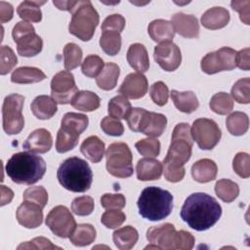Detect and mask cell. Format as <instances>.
Wrapping results in <instances>:
<instances>
[{
  "instance_id": "1",
  "label": "cell",
  "mask_w": 250,
  "mask_h": 250,
  "mask_svg": "<svg viewBox=\"0 0 250 250\" xmlns=\"http://www.w3.org/2000/svg\"><path fill=\"white\" fill-rule=\"evenodd\" d=\"M193 139L188 123H179L173 130L172 142L163 160V174L171 183H178L185 177V163L191 156Z\"/></svg>"
},
{
  "instance_id": "2",
  "label": "cell",
  "mask_w": 250,
  "mask_h": 250,
  "mask_svg": "<svg viewBox=\"0 0 250 250\" xmlns=\"http://www.w3.org/2000/svg\"><path fill=\"white\" fill-rule=\"evenodd\" d=\"M222 207L211 195L194 192L187 197L182 209L181 218L191 229L202 231L213 227L221 218Z\"/></svg>"
},
{
  "instance_id": "3",
  "label": "cell",
  "mask_w": 250,
  "mask_h": 250,
  "mask_svg": "<svg viewBox=\"0 0 250 250\" xmlns=\"http://www.w3.org/2000/svg\"><path fill=\"white\" fill-rule=\"evenodd\" d=\"M45 172L44 159L29 151L14 153L6 164L8 177L19 185H33L43 178Z\"/></svg>"
},
{
  "instance_id": "4",
  "label": "cell",
  "mask_w": 250,
  "mask_h": 250,
  "mask_svg": "<svg viewBox=\"0 0 250 250\" xmlns=\"http://www.w3.org/2000/svg\"><path fill=\"white\" fill-rule=\"evenodd\" d=\"M57 178L60 185L65 189L73 192H85L91 188L93 172L85 160L72 156L60 165Z\"/></svg>"
},
{
  "instance_id": "5",
  "label": "cell",
  "mask_w": 250,
  "mask_h": 250,
  "mask_svg": "<svg viewBox=\"0 0 250 250\" xmlns=\"http://www.w3.org/2000/svg\"><path fill=\"white\" fill-rule=\"evenodd\" d=\"M140 215L149 221H160L168 217L173 209V195L158 187L143 189L137 202Z\"/></svg>"
},
{
  "instance_id": "6",
  "label": "cell",
  "mask_w": 250,
  "mask_h": 250,
  "mask_svg": "<svg viewBox=\"0 0 250 250\" xmlns=\"http://www.w3.org/2000/svg\"><path fill=\"white\" fill-rule=\"evenodd\" d=\"M68 25L69 33L82 41H89L99 24L100 17L97 10L89 0H79L75 10L71 13Z\"/></svg>"
},
{
  "instance_id": "7",
  "label": "cell",
  "mask_w": 250,
  "mask_h": 250,
  "mask_svg": "<svg viewBox=\"0 0 250 250\" xmlns=\"http://www.w3.org/2000/svg\"><path fill=\"white\" fill-rule=\"evenodd\" d=\"M126 120L132 131L141 132L150 138L161 136L167 125L164 114L147 111L142 107H133Z\"/></svg>"
},
{
  "instance_id": "8",
  "label": "cell",
  "mask_w": 250,
  "mask_h": 250,
  "mask_svg": "<svg viewBox=\"0 0 250 250\" xmlns=\"http://www.w3.org/2000/svg\"><path fill=\"white\" fill-rule=\"evenodd\" d=\"M106 170L116 178H129L133 175V156L125 143H112L105 152Z\"/></svg>"
},
{
  "instance_id": "9",
  "label": "cell",
  "mask_w": 250,
  "mask_h": 250,
  "mask_svg": "<svg viewBox=\"0 0 250 250\" xmlns=\"http://www.w3.org/2000/svg\"><path fill=\"white\" fill-rule=\"evenodd\" d=\"M12 37L17 44L19 55L22 57H34L42 51L43 41L28 21H19L12 30Z\"/></svg>"
},
{
  "instance_id": "10",
  "label": "cell",
  "mask_w": 250,
  "mask_h": 250,
  "mask_svg": "<svg viewBox=\"0 0 250 250\" xmlns=\"http://www.w3.org/2000/svg\"><path fill=\"white\" fill-rule=\"evenodd\" d=\"M24 97L19 94L8 95L3 102L2 119L3 129L8 135H17L24 127V118L21 114Z\"/></svg>"
},
{
  "instance_id": "11",
  "label": "cell",
  "mask_w": 250,
  "mask_h": 250,
  "mask_svg": "<svg viewBox=\"0 0 250 250\" xmlns=\"http://www.w3.org/2000/svg\"><path fill=\"white\" fill-rule=\"evenodd\" d=\"M236 51L229 47H222L206 54L201 60V69L207 74L231 70L236 67Z\"/></svg>"
},
{
  "instance_id": "12",
  "label": "cell",
  "mask_w": 250,
  "mask_h": 250,
  "mask_svg": "<svg viewBox=\"0 0 250 250\" xmlns=\"http://www.w3.org/2000/svg\"><path fill=\"white\" fill-rule=\"evenodd\" d=\"M190 133L198 146L204 150L214 148L222 137L221 129L217 123L208 118H198L194 120L190 128Z\"/></svg>"
},
{
  "instance_id": "13",
  "label": "cell",
  "mask_w": 250,
  "mask_h": 250,
  "mask_svg": "<svg viewBox=\"0 0 250 250\" xmlns=\"http://www.w3.org/2000/svg\"><path fill=\"white\" fill-rule=\"evenodd\" d=\"M45 223L55 235L62 238L69 237L77 226L74 217L63 205L54 207L47 215Z\"/></svg>"
},
{
  "instance_id": "14",
  "label": "cell",
  "mask_w": 250,
  "mask_h": 250,
  "mask_svg": "<svg viewBox=\"0 0 250 250\" xmlns=\"http://www.w3.org/2000/svg\"><path fill=\"white\" fill-rule=\"evenodd\" d=\"M77 92L74 76L70 71L62 70L52 78L51 96L58 104H70Z\"/></svg>"
},
{
  "instance_id": "15",
  "label": "cell",
  "mask_w": 250,
  "mask_h": 250,
  "mask_svg": "<svg viewBox=\"0 0 250 250\" xmlns=\"http://www.w3.org/2000/svg\"><path fill=\"white\" fill-rule=\"evenodd\" d=\"M153 57L159 66L165 71L176 70L182 62L180 48L172 41L162 42L154 48Z\"/></svg>"
},
{
  "instance_id": "16",
  "label": "cell",
  "mask_w": 250,
  "mask_h": 250,
  "mask_svg": "<svg viewBox=\"0 0 250 250\" xmlns=\"http://www.w3.org/2000/svg\"><path fill=\"white\" fill-rule=\"evenodd\" d=\"M177 230L172 224L165 223L159 226L151 227L146 231V239L159 247V249H176Z\"/></svg>"
},
{
  "instance_id": "17",
  "label": "cell",
  "mask_w": 250,
  "mask_h": 250,
  "mask_svg": "<svg viewBox=\"0 0 250 250\" xmlns=\"http://www.w3.org/2000/svg\"><path fill=\"white\" fill-rule=\"evenodd\" d=\"M148 89V83L146 77L140 72H134L128 74L123 80L118 92L128 99H141L143 98Z\"/></svg>"
},
{
  "instance_id": "18",
  "label": "cell",
  "mask_w": 250,
  "mask_h": 250,
  "mask_svg": "<svg viewBox=\"0 0 250 250\" xmlns=\"http://www.w3.org/2000/svg\"><path fill=\"white\" fill-rule=\"evenodd\" d=\"M42 207L34 202L24 200L17 209L16 217L20 225L26 229H36L43 222Z\"/></svg>"
},
{
  "instance_id": "19",
  "label": "cell",
  "mask_w": 250,
  "mask_h": 250,
  "mask_svg": "<svg viewBox=\"0 0 250 250\" xmlns=\"http://www.w3.org/2000/svg\"><path fill=\"white\" fill-rule=\"evenodd\" d=\"M53 146L51 133L45 128L34 130L24 141L22 147L29 152L46 153Z\"/></svg>"
},
{
  "instance_id": "20",
  "label": "cell",
  "mask_w": 250,
  "mask_h": 250,
  "mask_svg": "<svg viewBox=\"0 0 250 250\" xmlns=\"http://www.w3.org/2000/svg\"><path fill=\"white\" fill-rule=\"evenodd\" d=\"M171 23L175 32L185 38H197L199 35V23L192 15L177 13L172 16Z\"/></svg>"
},
{
  "instance_id": "21",
  "label": "cell",
  "mask_w": 250,
  "mask_h": 250,
  "mask_svg": "<svg viewBox=\"0 0 250 250\" xmlns=\"http://www.w3.org/2000/svg\"><path fill=\"white\" fill-rule=\"evenodd\" d=\"M163 172V166L157 159L151 157L142 158L136 166L137 178L140 181H154L158 180Z\"/></svg>"
},
{
  "instance_id": "22",
  "label": "cell",
  "mask_w": 250,
  "mask_h": 250,
  "mask_svg": "<svg viewBox=\"0 0 250 250\" xmlns=\"http://www.w3.org/2000/svg\"><path fill=\"white\" fill-rule=\"evenodd\" d=\"M229 13L223 7H213L201 16V23L208 29H220L225 27L229 21Z\"/></svg>"
},
{
  "instance_id": "23",
  "label": "cell",
  "mask_w": 250,
  "mask_h": 250,
  "mask_svg": "<svg viewBox=\"0 0 250 250\" xmlns=\"http://www.w3.org/2000/svg\"><path fill=\"white\" fill-rule=\"evenodd\" d=\"M127 61L130 66L140 73L146 72L149 68L147 51L141 43H134L130 45L127 52Z\"/></svg>"
},
{
  "instance_id": "24",
  "label": "cell",
  "mask_w": 250,
  "mask_h": 250,
  "mask_svg": "<svg viewBox=\"0 0 250 250\" xmlns=\"http://www.w3.org/2000/svg\"><path fill=\"white\" fill-rule=\"evenodd\" d=\"M218 172L217 164L208 158H203L195 163L191 167L192 178L198 183H208L216 179Z\"/></svg>"
},
{
  "instance_id": "25",
  "label": "cell",
  "mask_w": 250,
  "mask_h": 250,
  "mask_svg": "<svg viewBox=\"0 0 250 250\" xmlns=\"http://www.w3.org/2000/svg\"><path fill=\"white\" fill-rule=\"evenodd\" d=\"M30 108L34 116L41 120L50 119L58 110L57 102L52 97L46 95L36 97L31 103Z\"/></svg>"
},
{
  "instance_id": "26",
  "label": "cell",
  "mask_w": 250,
  "mask_h": 250,
  "mask_svg": "<svg viewBox=\"0 0 250 250\" xmlns=\"http://www.w3.org/2000/svg\"><path fill=\"white\" fill-rule=\"evenodd\" d=\"M147 31L150 38L158 43L171 41L175 35V30L171 21L161 19L152 21L148 24Z\"/></svg>"
},
{
  "instance_id": "27",
  "label": "cell",
  "mask_w": 250,
  "mask_h": 250,
  "mask_svg": "<svg viewBox=\"0 0 250 250\" xmlns=\"http://www.w3.org/2000/svg\"><path fill=\"white\" fill-rule=\"evenodd\" d=\"M80 151L88 160L98 163L104 157V143L97 136H90L81 144Z\"/></svg>"
},
{
  "instance_id": "28",
  "label": "cell",
  "mask_w": 250,
  "mask_h": 250,
  "mask_svg": "<svg viewBox=\"0 0 250 250\" xmlns=\"http://www.w3.org/2000/svg\"><path fill=\"white\" fill-rule=\"evenodd\" d=\"M46 78L45 73L33 66H21L15 69L11 75V81L17 84L37 83Z\"/></svg>"
},
{
  "instance_id": "29",
  "label": "cell",
  "mask_w": 250,
  "mask_h": 250,
  "mask_svg": "<svg viewBox=\"0 0 250 250\" xmlns=\"http://www.w3.org/2000/svg\"><path fill=\"white\" fill-rule=\"evenodd\" d=\"M120 74L119 66L114 62L104 64L103 70L96 78V83L102 90L110 91L115 88Z\"/></svg>"
},
{
  "instance_id": "30",
  "label": "cell",
  "mask_w": 250,
  "mask_h": 250,
  "mask_svg": "<svg viewBox=\"0 0 250 250\" xmlns=\"http://www.w3.org/2000/svg\"><path fill=\"white\" fill-rule=\"evenodd\" d=\"M115 246L120 250H129L135 246L139 239V233L132 226H125L112 233Z\"/></svg>"
},
{
  "instance_id": "31",
  "label": "cell",
  "mask_w": 250,
  "mask_h": 250,
  "mask_svg": "<svg viewBox=\"0 0 250 250\" xmlns=\"http://www.w3.org/2000/svg\"><path fill=\"white\" fill-rule=\"evenodd\" d=\"M171 98L175 106L180 111L185 113H191L195 111L199 106L198 100L195 94L191 91L179 92L176 90H172Z\"/></svg>"
},
{
  "instance_id": "32",
  "label": "cell",
  "mask_w": 250,
  "mask_h": 250,
  "mask_svg": "<svg viewBox=\"0 0 250 250\" xmlns=\"http://www.w3.org/2000/svg\"><path fill=\"white\" fill-rule=\"evenodd\" d=\"M88 123L89 119L87 115L76 112H67L62 119L61 127L72 134L80 136L88 127Z\"/></svg>"
},
{
  "instance_id": "33",
  "label": "cell",
  "mask_w": 250,
  "mask_h": 250,
  "mask_svg": "<svg viewBox=\"0 0 250 250\" xmlns=\"http://www.w3.org/2000/svg\"><path fill=\"white\" fill-rule=\"evenodd\" d=\"M71 105L81 111H93L99 108L101 100L91 91H78L71 101Z\"/></svg>"
},
{
  "instance_id": "34",
  "label": "cell",
  "mask_w": 250,
  "mask_h": 250,
  "mask_svg": "<svg viewBox=\"0 0 250 250\" xmlns=\"http://www.w3.org/2000/svg\"><path fill=\"white\" fill-rule=\"evenodd\" d=\"M96 239V229L90 224H80L69 236L70 242L75 246H86Z\"/></svg>"
},
{
  "instance_id": "35",
  "label": "cell",
  "mask_w": 250,
  "mask_h": 250,
  "mask_svg": "<svg viewBox=\"0 0 250 250\" xmlns=\"http://www.w3.org/2000/svg\"><path fill=\"white\" fill-rule=\"evenodd\" d=\"M45 3V1H23L19 5L17 13L24 21L39 22L42 20L40 6Z\"/></svg>"
},
{
  "instance_id": "36",
  "label": "cell",
  "mask_w": 250,
  "mask_h": 250,
  "mask_svg": "<svg viewBox=\"0 0 250 250\" xmlns=\"http://www.w3.org/2000/svg\"><path fill=\"white\" fill-rule=\"evenodd\" d=\"M228 131L233 136L244 135L249 127V119L246 113L234 111L230 113L226 120Z\"/></svg>"
},
{
  "instance_id": "37",
  "label": "cell",
  "mask_w": 250,
  "mask_h": 250,
  "mask_svg": "<svg viewBox=\"0 0 250 250\" xmlns=\"http://www.w3.org/2000/svg\"><path fill=\"white\" fill-rule=\"evenodd\" d=\"M100 38V46L103 51L109 55L115 56L121 49V35L114 30H102Z\"/></svg>"
},
{
  "instance_id": "38",
  "label": "cell",
  "mask_w": 250,
  "mask_h": 250,
  "mask_svg": "<svg viewBox=\"0 0 250 250\" xmlns=\"http://www.w3.org/2000/svg\"><path fill=\"white\" fill-rule=\"evenodd\" d=\"M217 196L224 202H232L239 194V187L235 182L229 179L219 180L215 185Z\"/></svg>"
},
{
  "instance_id": "39",
  "label": "cell",
  "mask_w": 250,
  "mask_h": 250,
  "mask_svg": "<svg viewBox=\"0 0 250 250\" xmlns=\"http://www.w3.org/2000/svg\"><path fill=\"white\" fill-rule=\"evenodd\" d=\"M131 109L132 106L130 102L122 95L113 97L107 104V111L109 116L116 119H126Z\"/></svg>"
},
{
  "instance_id": "40",
  "label": "cell",
  "mask_w": 250,
  "mask_h": 250,
  "mask_svg": "<svg viewBox=\"0 0 250 250\" xmlns=\"http://www.w3.org/2000/svg\"><path fill=\"white\" fill-rule=\"evenodd\" d=\"M209 106L215 113L226 115L232 110L233 101L229 94L226 92H220L211 98Z\"/></svg>"
},
{
  "instance_id": "41",
  "label": "cell",
  "mask_w": 250,
  "mask_h": 250,
  "mask_svg": "<svg viewBox=\"0 0 250 250\" xmlns=\"http://www.w3.org/2000/svg\"><path fill=\"white\" fill-rule=\"evenodd\" d=\"M82 50L75 43H67L63 48V64L66 70L76 68L82 60Z\"/></svg>"
},
{
  "instance_id": "42",
  "label": "cell",
  "mask_w": 250,
  "mask_h": 250,
  "mask_svg": "<svg viewBox=\"0 0 250 250\" xmlns=\"http://www.w3.org/2000/svg\"><path fill=\"white\" fill-rule=\"evenodd\" d=\"M79 141V136L72 134L63 128H60L57 134L56 141V149L60 153L66 152L68 150L73 149Z\"/></svg>"
},
{
  "instance_id": "43",
  "label": "cell",
  "mask_w": 250,
  "mask_h": 250,
  "mask_svg": "<svg viewBox=\"0 0 250 250\" xmlns=\"http://www.w3.org/2000/svg\"><path fill=\"white\" fill-rule=\"evenodd\" d=\"M104 66V64L102 58L97 55H89L84 59L81 64V70L87 77L94 78L100 74Z\"/></svg>"
},
{
  "instance_id": "44",
  "label": "cell",
  "mask_w": 250,
  "mask_h": 250,
  "mask_svg": "<svg viewBox=\"0 0 250 250\" xmlns=\"http://www.w3.org/2000/svg\"><path fill=\"white\" fill-rule=\"evenodd\" d=\"M250 79L248 77L237 80L231 88V97L238 104L250 103Z\"/></svg>"
},
{
  "instance_id": "45",
  "label": "cell",
  "mask_w": 250,
  "mask_h": 250,
  "mask_svg": "<svg viewBox=\"0 0 250 250\" xmlns=\"http://www.w3.org/2000/svg\"><path fill=\"white\" fill-rule=\"evenodd\" d=\"M139 153L146 157H155L160 153V143L154 138L140 140L135 144Z\"/></svg>"
},
{
  "instance_id": "46",
  "label": "cell",
  "mask_w": 250,
  "mask_h": 250,
  "mask_svg": "<svg viewBox=\"0 0 250 250\" xmlns=\"http://www.w3.org/2000/svg\"><path fill=\"white\" fill-rule=\"evenodd\" d=\"M95 202L89 195H82L73 199L71 211L77 216H88L94 211Z\"/></svg>"
},
{
  "instance_id": "47",
  "label": "cell",
  "mask_w": 250,
  "mask_h": 250,
  "mask_svg": "<svg viewBox=\"0 0 250 250\" xmlns=\"http://www.w3.org/2000/svg\"><path fill=\"white\" fill-rule=\"evenodd\" d=\"M18 63L17 56L9 47L3 45L0 50V74L5 75L9 73Z\"/></svg>"
},
{
  "instance_id": "48",
  "label": "cell",
  "mask_w": 250,
  "mask_h": 250,
  "mask_svg": "<svg viewBox=\"0 0 250 250\" xmlns=\"http://www.w3.org/2000/svg\"><path fill=\"white\" fill-rule=\"evenodd\" d=\"M126 220L125 214L119 209H108L101 218L102 224L107 229H116L120 227Z\"/></svg>"
},
{
  "instance_id": "49",
  "label": "cell",
  "mask_w": 250,
  "mask_h": 250,
  "mask_svg": "<svg viewBox=\"0 0 250 250\" xmlns=\"http://www.w3.org/2000/svg\"><path fill=\"white\" fill-rule=\"evenodd\" d=\"M23 200L34 202L44 208L48 202V192L47 190L39 186V187H31L24 190L23 192Z\"/></svg>"
},
{
  "instance_id": "50",
  "label": "cell",
  "mask_w": 250,
  "mask_h": 250,
  "mask_svg": "<svg viewBox=\"0 0 250 250\" xmlns=\"http://www.w3.org/2000/svg\"><path fill=\"white\" fill-rule=\"evenodd\" d=\"M250 157L246 152H238L232 160L234 172L241 178L247 179L250 176Z\"/></svg>"
},
{
  "instance_id": "51",
  "label": "cell",
  "mask_w": 250,
  "mask_h": 250,
  "mask_svg": "<svg viewBox=\"0 0 250 250\" xmlns=\"http://www.w3.org/2000/svg\"><path fill=\"white\" fill-rule=\"evenodd\" d=\"M150 98L154 104L162 106L167 104L169 97V90L167 85L162 81H157L153 83L150 87Z\"/></svg>"
},
{
  "instance_id": "52",
  "label": "cell",
  "mask_w": 250,
  "mask_h": 250,
  "mask_svg": "<svg viewBox=\"0 0 250 250\" xmlns=\"http://www.w3.org/2000/svg\"><path fill=\"white\" fill-rule=\"evenodd\" d=\"M101 128L106 135L119 137L124 133L123 124L119 121V119L113 118L111 116H105L101 121Z\"/></svg>"
},
{
  "instance_id": "53",
  "label": "cell",
  "mask_w": 250,
  "mask_h": 250,
  "mask_svg": "<svg viewBox=\"0 0 250 250\" xmlns=\"http://www.w3.org/2000/svg\"><path fill=\"white\" fill-rule=\"evenodd\" d=\"M101 205L108 209H122L126 205V199L121 193H104L101 197Z\"/></svg>"
},
{
  "instance_id": "54",
  "label": "cell",
  "mask_w": 250,
  "mask_h": 250,
  "mask_svg": "<svg viewBox=\"0 0 250 250\" xmlns=\"http://www.w3.org/2000/svg\"><path fill=\"white\" fill-rule=\"evenodd\" d=\"M61 249V247L54 245L50 239L39 236L31 239L30 241L22 242L18 246V249Z\"/></svg>"
},
{
  "instance_id": "55",
  "label": "cell",
  "mask_w": 250,
  "mask_h": 250,
  "mask_svg": "<svg viewBox=\"0 0 250 250\" xmlns=\"http://www.w3.org/2000/svg\"><path fill=\"white\" fill-rule=\"evenodd\" d=\"M125 19L119 14H113L104 19L102 23V30H114L121 32L125 27Z\"/></svg>"
},
{
  "instance_id": "56",
  "label": "cell",
  "mask_w": 250,
  "mask_h": 250,
  "mask_svg": "<svg viewBox=\"0 0 250 250\" xmlns=\"http://www.w3.org/2000/svg\"><path fill=\"white\" fill-rule=\"evenodd\" d=\"M195 239L193 235L186 230H178L176 234V249L189 250L194 246Z\"/></svg>"
},
{
  "instance_id": "57",
  "label": "cell",
  "mask_w": 250,
  "mask_h": 250,
  "mask_svg": "<svg viewBox=\"0 0 250 250\" xmlns=\"http://www.w3.org/2000/svg\"><path fill=\"white\" fill-rule=\"evenodd\" d=\"M230 5H231V8L239 14L240 21H243L247 25L250 24V21H249L250 1H248V0H244V1H231Z\"/></svg>"
},
{
  "instance_id": "58",
  "label": "cell",
  "mask_w": 250,
  "mask_h": 250,
  "mask_svg": "<svg viewBox=\"0 0 250 250\" xmlns=\"http://www.w3.org/2000/svg\"><path fill=\"white\" fill-rule=\"evenodd\" d=\"M249 54L250 49L245 48L236 53V66L242 70H249L250 62H249Z\"/></svg>"
},
{
  "instance_id": "59",
  "label": "cell",
  "mask_w": 250,
  "mask_h": 250,
  "mask_svg": "<svg viewBox=\"0 0 250 250\" xmlns=\"http://www.w3.org/2000/svg\"><path fill=\"white\" fill-rule=\"evenodd\" d=\"M14 14L13 6L10 3L0 1V21L1 23L7 22L12 20Z\"/></svg>"
},
{
  "instance_id": "60",
  "label": "cell",
  "mask_w": 250,
  "mask_h": 250,
  "mask_svg": "<svg viewBox=\"0 0 250 250\" xmlns=\"http://www.w3.org/2000/svg\"><path fill=\"white\" fill-rule=\"evenodd\" d=\"M78 1H53V4L60 10L62 11H68L72 13L76 6H77Z\"/></svg>"
},
{
  "instance_id": "61",
  "label": "cell",
  "mask_w": 250,
  "mask_h": 250,
  "mask_svg": "<svg viewBox=\"0 0 250 250\" xmlns=\"http://www.w3.org/2000/svg\"><path fill=\"white\" fill-rule=\"evenodd\" d=\"M1 206H4L6 204H9L13 197H14V192L11 188L5 187V186H1Z\"/></svg>"
}]
</instances>
